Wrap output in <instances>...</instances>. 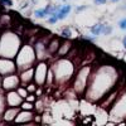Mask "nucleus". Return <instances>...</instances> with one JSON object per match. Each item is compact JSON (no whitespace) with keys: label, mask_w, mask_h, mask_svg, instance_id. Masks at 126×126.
<instances>
[{"label":"nucleus","mask_w":126,"mask_h":126,"mask_svg":"<svg viewBox=\"0 0 126 126\" xmlns=\"http://www.w3.org/2000/svg\"><path fill=\"white\" fill-rule=\"evenodd\" d=\"M0 3H1V4H5L6 6H12V5H13V1H12V0H0Z\"/></svg>","instance_id":"obj_15"},{"label":"nucleus","mask_w":126,"mask_h":126,"mask_svg":"<svg viewBox=\"0 0 126 126\" xmlns=\"http://www.w3.org/2000/svg\"><path fill=\"white\" fill-rule=\"evenodd\" d=\"M122 44H124V47L126 48V35L124 37V39H122Z\"/></svg>","instance_id":"obj_18"},{"label":"nucleus","mask_w":126,"mask_h":126,"mask_svg":"<svg viewBox=\"0 0 126 126\" xmlns=\"http://www.w3.org/2000/svg\"><path fill=\"white\" fill-rule=\"evenodd\" d=\"M71 5H68V4H66V5H63V6H61L59 8V10L57 12V14H56V16L59 19V20H62V19H64L69 13H71Z\"/></svg>","instance_id":"obj_6"},{"label":"nucleus","mask_w":126,"mask_h":126,"mask_svg":"<svg viewBox=\"0 0 126 126\" xmlns=\"http://www.w3.org/2000/svg\"><path fill=\"white\" fill-rule=\"evenodd\" d=\"M58 20H59V19H58L56 15H50V16H49V19H48V22H49L50 24H56V23L58 22Z\"/></svg>","instance_id":"obj_14"},{"label":"nucleus","mask_w":126,"mask_h":126,"mask_svg":"<svg viewBox=\"0 0 126 126\" xmlns=\"http://www.w3.org/2000/svg\"><path fill=\"white\" fill-rule=\"evenodd\" d=\"M53 12V5H47L46 8L43 9H38L34 12V15L35 18H46V16H49Z\"/></svg>","instance_id":"obj_5"},{"label":"nucleus","mask_w":126,"mask_h":126,"mask_svg":"<svg viewBox=\"0 0 126 126\" xmlns=\"http://www.w3.org/2000/svg\"><path fill=\"white\" fill-rule=\"evenodd\" d=\"M119 27H120V29L126 30V18H124V19L120 20V22H119Z\"/></svg>","instance_id":"obj_12"},{"label":"nucleus","mask_w":126,"mask_h":126,"mask_svg":"<svg viewBox=\"0 0 126 126\" xmlns=\"http://www.w3.org/2000/svg\"><path fill=\"white\" fill-rule=\"evenodd\" d=\"M3 86L6 90H13L19 87V78L15 75H8L5 76V78L3 79Z\"/></svg>","instance_id":"obj_3"},{"label":"nucleus","mask_w":126,"mask_h":126,"mask_svg":"<svg viewBox=\"0 0 126 126\" xmlns=\"http://www.w3.org/2000/svg\"><path fill=\"white\" fill-rule=\"evenodd\" d=\"M18 109L16 107H10V106H8V109L4 111V120L5 121H13V120H15L16 117L15 116H18Z\"/></svg>","instance_id":"obj_4"},{"label":"nucleus","mask_w":126,"mask_h":126,"mask_svg":"<svg viewBox=\"0 0 126 126\" xmlns=\"http://www.w3.org/2000/svg\"><path fill=\"white\" fill-rule=\"evenodd\" d=\"M111 1H112V3H117V1H119V0H111Z\"/></svg>","instance_id":"obj_20"},{"label":"nucleus","mask_w":126,"mask_h":126,"mask_svg":"<svg viewBox=\"0 0 126 126\" xmlns=\"http://www.w3.org/2000/svg\"><path fill=\"white\" fill-rule=\"evenodd\" d=\"M46 75H47V66L44 63H39L34 69V79L39 86H42L46 82Z\"/></svg>","instance_id":"obj_2"},{"label":"nucleus","mask_w":126,"mask_h":126,"mask_svg":"<svg viewBox=\"0 0 126 126\" xmlns=\"http://www.w3.org/2000/svg\"><path fill=\"white\" fill-rule=\"evenodd\" d=\"M93 1H94L96 5H102V4H106L107 0H93Z\"/></svg>","instance_id":"obj_16"},{"label":"nucleus","mask_w":126,"mask_h":126,"mask_svg":"<svg viewBox=\"0 0 126 126\" xmlns=\"http://www.w3.org/2000/svg\"><path fill=\"white\" fill-rule=\"evenodd\" d=\"M16 91L19 92V94H20L23 98H27V97H28V90H25L24 87H18Z\"/></svg>","instance_id":"obj_8"},{"label":"nucleus","mask_w":126,"mask_h":126,"mask_svg":"<svg viewBox=\"0 0 126 126\" xmlns=\"http://www.w3.org/2000/svg\"><path fill=\"white\" fill-rule=\"evenodd\" d=\"M103 27H105V24H94L93 27H91V34L92 35H100V34H102V30H103Z\"/></svg>","instance_id":"obj_7"},{"label":"nucleus","mask_w":126,"mask_h":126,"mask_svg":"<svg viewBox=\"0 0 126 126\" xmlns=\"http://www.w3.org/2000/svg\"><path fill=\"white\" fill-rule=\"evenodd\" d=\"M5 105H6V101H5V97H3L1 94H0V112L3 111V109L5 107Z\"/></svg>","instance_id":"obj_11"},{"label":"nucleus","mask_w":126,"mask_h":126,"mask_svg":"<svg viewBox=\"0 0 126 126\" xmlns=\"http://www.w3.org/2000/svg\"><path fill=\"white\" fill-rule=\"evenodd\" d=\"M83 9H86V6H81V8H78L76 12H81V10H83Z\"/></svg>","instance_id":"obj_19"},{"label":"nucleus","mask_w":126,"mask_h":126,"mask_svg":"<svg viewBox=\"0 0 126 126\" xmlns=\"http://www.w3.org/2000/svg\"><path fill=\"white\" fill-rule=\"evenodd\" d=\"M111 32H112V28L110 27V25H105L103 27V30H102V34H110L111 33Z\"/></svg>","instance_id":"obj_13"},{"label":"nucleus","mask_w":126,"mask_h":126,"mask_svg":"<svg viewBox=\"0 0 126 126\" xmlns=\"http://www.w3.org/2000/svg\"><path fill=\"white\" fill-rule=\"evenodd\" d=\"M20 106H22V109H24V110H32L33 109V105L29 103V102H23Z\"/></svg>","instance_id":"obj_10"},{"label":"nucleus","mask_w":126,"mask_h":126,"mask_svg":"<svg viewBox=\"0 0 126 126\" xmlns=\"http://www.w3.org/2000/svg\"><path fill=\"white\" fill-rule=\"evenodd\" d=\"M27 90H28L29 92H33V91L35 90V86H34V85H29V86L27 87Z\"/></svg>","instance_id":"obj_17"},{"label":"nucleus","mask_w":126,"mask_h":126,"mask_svg":"<svg viewBox=\"0 0 126 126\" xmlns=\"http://www.w3.org/2000/svg\"><path fill=\"white\" fill-rule=\"evenodd\" d=\"M71 35H72V33H71V29L69 28H64L62 30V37L63 38H71Z\"/></svg>","instance_id":"obj_9"},{"label":"nucleus","mask_w":126,"mask_h":126,"mask_svg":"<svg viewBox=\"0 0 126 126\" xmlns=\"http://www.w3.org/2000/svg\"><path fill=\"white\" fill-rule=\"evenodd\" d=\"M5 101H6V106H10V107H18L19 105L23 103V97L19 94L18 91H10L8 93V96L5 97Z\"/></svg>","instance_id":"obj_1"},{"label":"nucleus","mask_w":126,"mask_h":126,"mask_svg":"<svg viewBox=\"0 0 126 126\" xmlns=\"http://www.w3.org/2000/svg\"><path fill=\"white\" fill-rule=\"evenodd\" d=\"M33 1H34V3H35V1H37V0H33Z\"/></svg>","instance_id":"obj_21"}]
</instances>
